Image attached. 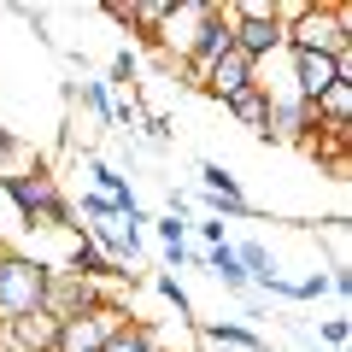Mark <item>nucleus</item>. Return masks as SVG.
I'll return each instance as SVG.
<instances>
[{
  "instance_id": "nucleus-1",
  "label": "nucleus",
  "mask_w": 352,
  "mask_h": 352,
  "mask_svg": "<svg viewBox=\"0 0 352 352\" xmlns=\"http://www.w3.org/2000/svg\"><path fill=\"white\" fill-rule=\"evenodd\" d=\"M288 53H329L346 59L352 53V6H300V18L288 24Z\"/></svg>"
},
{
  "instance_id": "nucleus-2",
  "label": "nucleus",
  "mask_w": 352,
  "mask_h": 352,
  "mask_svg": "<svg viewBox=\"0 0 352 352\" xmlns=\"http://www.w3.org/2000/svg\"><path fill=\"white\" fill-rule=\"evenodd\" d=\"M41 294H47V264L36 252H0V323L36 317Z\"/></svg>"
},
{
  "instance_id": "nucleus-3",
  "label": "nucleus",
  "mask_w": 352,
  "mask_h": 352,
  "mask_svg": "<svg viewBox=\"0 0 352 352\" xmlns=\"http://www.w3.org/2000/svg\"><path fill=\"white\" fill-rule=\"evenodd\" d=\"M124 323H129V311L106 300V305H94V311H82V317H65V323H59V340H53V352H100Z\"/></svg>"
},
{
  "instance_id": "nucleus-4",
  "label": "nucleus",
  "mask_w": 352,
  "mask_h": 352,
  "mask_svg": "<svg viewBox=\"0 0 352 352\" xmlns=\"http://www.w3.org/2000/svg\"><path fill=\"white\" fill-rule=\"evenodd\" d=\"M288 65H294V76H288L294 100H305V106H317V100H323V88L340 76V65L329 59V53H288Z\"/></svg>"
},
{
  "instance_id": "nucleus-5",
  "label": "nucleus",
  "mask_w": 352,
  "mask_h": 352,
  "mask_svg": "<svg viewBox=\"0 0 352 352\" xmlns=\"http://www.w3.org/2000/svg\"><path fill=\"white\" fill-rule=\"evenodd\" d=\"M311 129H323V124H317V106H305V100H276V106H270V129H264V135L305 141Z\"/></svg>"
},
{
  "instance_id": "nucleus-6",
  "label": "nucleus",
  "mask_w": 352,
  "mask_h": 352,
  "mask_svg": "<svg viewBox=\"0 0 352 352\" xmlns=\"http://www.w3.org/2000/svg\"><path fill=\"white\" fill-rule=\"evenodd\" d=\"M206 94H217V100H235L241 88H252V59H241V53H223V59L206 71Z\"/></svg>"
},
{
  "instance_id": "nucleus-7",
  "label": "nucleus",
  "mask_w": 352,
  "mask_h": 352,
  "mask_svg": "<svg viewBox=\"0 0 352 352\" xmlns=\"http://www.w3.org/2000/svg\"><path fill=\"white\" fill-rule=\"evenodd\" d=\"M88 241H94V247H100V252H106L112 264H118V258H141V235H135V229H129V223H124L118 212H112V217H100Z\"/></svg>"
},
{
  "instance_id": "nucleus-8",
  "label": "nucleus",
  "mask_w": 352,
  "mask_h": 352,
  "mask_svg": "<svg viewBox=\"0 0 352 352\" xmlns=\"http://www.w3.org/2000/svg\"><path fill=\"white\" fill-rule=\"evenodd\" d=\"M317 124L323 129H352V76H335L317 100Z\"/></svg>"
},
{
  "instance_id": "nucleus-9",
  "label": "nucleus",
  "mask_w": 352,
  "mask_h": 352,
  "mask_svg": "<svg viewBox=\"0 0 352 352\" xmlns=\"http://www.w3.org/2000/svg\"><path fill=\"white\" fill-rule=\"evenodd\" d=\"M147 223L159 229V241H164V264H170V270H182V264L194 258V252H188V217L164 212V217H147Z\"/></svg>"
},
{
  "instance_id": "nucleus-10",
  "label": "nucleus",
  "mask_w": 352,
  "mask_h": 352,
  "mask_svg": "<svg viewBox=\"0 0 352 352\" xmlns=\"http://www.w3.org/2000/svg\"><path fill=\"white\" fill-rule=\"evenodd\" d=\"M223 112L235 118V124H247V129H258V135H264V129H270V100H264L258 88H241L235 100H223Z\"/></svg>"
},
{
  "instance_id": "nucleus-11",
  "label": "nucleus",
  "mask_w": 352,
  "mask_h": 352,
  "mask_svg": "<svg viewBox=\"0 0 352 352\" xmlns=\"http://www.w3.org/2000/svg\"><path fill=\"white\" fill-rule=\"evenodd\" d=\"M212 346H235V352H264V335L258 329H247V323H206L200 329Z\"/></svg>"
},
{
  "instance_id": "nucleus-12",
  "label": "nucleus",
  "mask_w": 352,
  "mask_h": 352,
  "mask_svg": "<svg viewBox=\"0 0 352 352\" xmlns=\"http://www.w3.org/2000/svg\"><path fill=\"white\" fill-rule=\"evenodd\" d=\"M71 94H82V106H88L94 118H100V129H112V100H118V94L100 82V76H82V82H76Z\"/></svg>"
},
{
  "instance_id": "nucleus-13",
  "label": "nucleus",
  "mask_w": 352,
  "mask_h": 352,
  "mask_svg": "<svg viewBox=\"0 0 352 352\" xmlns=\"http://www.w3.org/2000/svg\"><path fill=\"white\" fill-rule=\"evenodd\" d=\"M100 352H159V340H153V329H147V323H124Z\"/></svg>"
},
{
  "instance_id": "nucleus-14",
  "label": "nucleus",
  "mask_w": 352,
  "mask_h": 352,
  "mask_svg": "<svg viewBox=\"0 0 352 352\" xmlns=\"http://www.w3.org/2000/svg\"><path fill=\"white\" fill-rule=\"evenodd\" d=\"M153 294H159L164 305H176V317H194V300H188V288H182V282L170 276V270H159V276H153Z\"/></svg>"
},
{
  "instance_id": "nucleus-15",
  "label": "nucleus",
  "mask_w": 352,
  "mask_h": 352,
  "mask_svg": "<svg viewBox=\"0 0 352 352\" xmlns=\"http://www.w3.org/2000/svg\"><path fill=\"white\" fill-rule=\"evenodd\" d=\"M135 71H141V59H135L129 47H118V53H112V76H106V88H112V82H124L129 94H135Z\"/></svg>"
},
{
  "instance_id": "nucleus-16",
  "label": "nucleus",
  "mask_w": 352,
  "mask_h": 352,
  "mask_svg": "<svg viewBox=\"0 0 352 352\" xmlns=\"http://www.w3.org/2000/svg\"><path fill=\"white\" fill-rule=\"evenodd\" d=\"M346 335H352L346 317H329V323H323V352H340V346H346Z\"/></svg>"
},
{
  "instance_id": "nucleus-17",
  "label": "nucleus",
  "mask_w": 352,
  "mask_h": 352,
  "mask_svg": "<svg viewBox=\"0 0 352 352\" xmlns=\"http://www.w3.org/2000/svg\"><path fill=\"white\" fill-rule=\"evenodd\" d=\"M188 229L206 241V247H223V241H229V235H223V217H200V223H188Z\"/></svg>"
},
{
  "instance_id": "nucleus-18",
  "label": "nucleus",
  "mask_w": 352,
  "mask_h": 352,
  "mask_svg": "<svg viewBox=\"0 0 352 352\" xmlns=\"http://www.w3.org/2000/svg\"><path fill=\"white\" fill-rule=\"evenodd\" d=\"M82 217H88V223H100V217H112V200L88 188V194H82Z\"/></svg>"
},
{
  "instance_id": "nucleus-19",
  "label": "nucleus",
  "mask_w": 352,
  "mask_h": 352,
  "mask_svg": "<svg viewBox=\"0 0 352 352\" xmlns=\"http://www.w3.org/2000/svg\"><path fill=\"white\" fill-rule=\"evenodd\" d=\"M311 352H317V346H311Z\"/></svg>"
}]
</instances>
